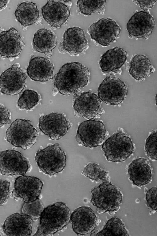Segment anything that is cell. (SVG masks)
<instances>
[{
  "label": "cell",
  "mask_w": 157,
  "mask_h": 236,
  "mask_svg": "<svg viewBox=\"0 0 157 236\" xmlns=\"http://www.w3.org/2000/svg\"><path fill=\"white\" fill-rule=\"evenodd\" d=\"M89 72L88 68L78 62L64 64L52 79L54 85L52 94L59 92L68 96L76 93L88 84Z\"/></svg>",
  "instance_id": "obj_1"
},
{
  "label": "cell",
  "mask_w": 157,
  "mask_h": 236,
  "mask_svg": "<svg viewBox=\"0 0 157 236\" xmlns=\"http://www.w3.org/2000/svg\"><path fill=\"white\" fill-rule=\"evenodd\" d=\"M71 212L66 204L57 202L44 208L33 236H51L66 226L70 221Z\"/></svg>",
  "instance_id": "obj_2"
},
{
  "label": "cell",
  "mask_w": 157,
  "mask_h": 236,
  "mask_svg": "<svg viewBox=\"0 0 157 236\" xmlns=\"http://www.w3.org/2000/svg\"><path fill=\"white\" fill-rule=\"evenodd\" d=\"M102 182L91 190L90 203L96 207L97 213L108 212L112 215L120 208L123 194L119 188L111 183L108 176Z\"/></svg>",
  "instance_id": "obj_3"
},
{
  "label": "cell",
  "mask_w": 157,
  "mask_h": 236,
  "mask_svg": "<svg viewBox=\"0 0 157 236\" xmlns=\"http://www.w3.org/2000/svg\"><path fill=\"white\" fill-rule=\"evenodd\" d=\"M101 148L108 161L120 162L130 157L135 147L130 136L119 128L103 143Z\"/></svg>",
  "instance_id": "obj_4"
},
{
  "label": "cell",
  "mask_w": 157,
  "mask_h": 236,
  "mask_svg": "<svg viewBox=\"0 0 157 236\" xmlns=\"http://www.w3.org/2000/svg\"><path fill=\"white\" fill-rule=\"evenodd\" d=\"M37 133L31 121L17 119L7 130L5 138L13 145L26 150L35 144Z\"/></svg>",
  "instance_id": "obj_5"
},
{
  "label": "cell",
  "mask_w": 157,
  "mask_h": 236,
  "mask_svg": "<svg viewBox=\"0 0 157 236\" xmlns=\"http://www.w3.org/2000/svg\"><path fill=\"white\" fill-rule=\"evenodd\" d=\"M35 160L40 170L46 174L52 175L64 169L66 156L60 144L56 143L39 149L36 154Z\"/></svg>",
  "instance_id": "obj_6"
},
{
  "label": "cell",
  "mask_w": 157,
  "mask_h": 236,
  "mask_svg": "<svg viewBox=\"0 0 157 236\" xmlns=\"http://www.w3.org/2000/svg\"><path fill=\"white\" fill-rule=\"evenodd\" d=\"M108 135L102 121L88 120L79 125L75 139L79 144L92 148L102 145L105 138Z\"/></svg>",
  "instance_id": "obj_7"
},
{
  "label": "cell",
  "mask_w": 157,
  "mask_h": 236,
  "mask_svg": "<svg viewBox=\"0 0 157 236\" xmlns=\"http://www.w3.org/2000/svg\"><path fill=\"white\" fill-rule=\"evenodd\" d=\"M73 108L75 116L88 120L100 118L104 113L100 108L101 101L91 90L82 93H76L73 98Z\"/></svg>",
  "instance_id": "obj_8"
},
{
  "label": "cell",
  "mask_w": 157,
  "mask_h": 236,
  "mask_svg": "<svg viewBox=\"0 0 157 236\" xmlns=\"http://www.w3.org/2000/svg\"><path fill=\"white\" fill-rule=\"evenodd\" d=\"M128 89L125 83L119 78L111 74L106 77L100 84L97 90L98 97L105 103L116 105L126 98Z\"/></svg>",
  "instance_id": "obj_9"
},
{
  "label": "cell",
  "mask_w": 157,
  "mask_h": 236,
  "mask_svg": "<svg viewBox=\"0 0 157 236\" xmlns=\"http://www.w3.org/2000/svg\"><path fill=\"white\" fill-rule=\"evenodd\" d=\"M87 32L97 43L106 46L116 40L120 33V29L114 20L104 18L92 24Z\"/></svg>",
  "instance_id": "obj_10"
},
{
  "label": "cell",
  "mask_w": 157,
  "mask_h": 236,
  "mask_svg": "<svg viewBox=\"0 0 157 236\" xmlns=\"http://www.w3.org/2000/svg\"><path fill=\"white\" fill-rule=\"evenodd\" d=\"M30 167L29 161L19 152L14 150L0 151V170L2 174L24 175Z\"/></svg>",
  "instance_id": "obj_11"
},
{
  "label": "cell",
  "mask_w": 157,
  "mask_h": 236,
  "mask_svg": "<svg viewBox=\"0 0 157 236\" xmlns=\"http://www.w3.org/2000/svg\"><path fill=\"white\" fill-rule=\"evenodd\" d=\"M43 185L42 182L36 177L20 176L15 179L12 196L17 201L30 202L39 198Z\"/></svg>",
  "instance_id": "obj_12"
},
{
  "label": "cell",
  "mask_w": 157,
  "mask_h": 236,
  "mask_svg": "<svg viewBox=\"0 0 157 236\" xmlns=\"http://www.w3.org/2000/svg\"><path fill=\"white\" fill-rule=\"evenodd\" d=\"M26 78L18 63L11 65L0 76V91L9 95L20 94L25 87Z\"/></svg>",
  "instance_id": "obj_13"
},
{
  "label": "cell",
  "mask_w": 157,
  "mask_h": 236,
  "mask_svg": "<svg viewBox=\"0 0 157 236\" xmlns=\"http://www.w3.org/2000/svg\"><path fill=\"white\" fill-rule=\"evenodd\" d=\"M71 126L70 122L61 113L52 112L41 116L39 119L40 130L52 140L61 138L66 134Z\"/></svg>",
  "instance_id": "obj_14"
},
{
  "label": "cell",
  "mask_w": 157,
  "mask_h": 236,
  "mask_svg": "<svg viewBox=\"0 0 157 236\" xmlns=\"http://www.w3.org/2000/svg\"><path fill=\"white\" fill-rule=\"evenodd\" d=\"M88 44L83 29L79 27H71L65 31L63 41L59 42L58 49L61 53L68 52L71 55L84 54Z\"/></svg>",
  "instance_id": "obj_15"
},
{
  "label": "cell",
  "mask_w": 157,
  "mask_h": 236,
  "mask_svg": "<svg viewBox=\"0 0 157 236\" xmlns=\"http://www.w3.org/2000/svg\"><path fill=\"white\" fill-rule=\"evenodd\" d=\"M155 26L152 15L147 11H141L135 13L126 25L130 38L148 39Z\"/></svg>",
  "instance_id": "obj_16"
},
{
  "label": "cell",
  "mask_w": 157,
  "mask_h": 236,
  "mask_svg": "<svg viewBox=\"0 0 157 236\" xmlns=\"http://www.w3.org/2000/svg\"><path fill=\"white\" fill-rule=\"evenodd\" d=\"M70 221L73 231L83 235L92 232L96 227L97 219L92 208L86 206L75 209L71 214Z\"/></svg>",
  "instance_id": "obj_17"
},
{
  "label": "cell",
  "mask_w": 157,
  "mask_h": 236,
  "mask_svg": "<svg viewBox=\"0 0 157 236\" xmlns=\"http://www.w3.org/2000/svg\"><path fill=\"white\" fill-rule=\"evenodd\" d=\"M23 38L18 31L12 26L0 33V56L9 59L19 57L25 45Z\"/></svg>",
  "instance_id": "obj_18"
},
{
  "label": "cell",
  "mask_w": 157,
  "mask_h": 236,
  "mask_svg": "<svg viewBox=\"0 0 157 236\" xmlns=\"http://www.w3.org/2000/svg\"><path fill=\"white\" fill-rule=\"evenodd\" d=\"M41 13L45 21L55 29L66 23L70 11L68 6L61 0H47L42 8Z\"/></svg>",
  "instance_id": "obj_19"
},
{
  "label": "cell",
  "mask_w": 157,
  "mask_h": 236,
  "mask_svg": "<svg viewBox=\"0 0 157 236\" xmlns=\"http://www.w3.org/2000/svg\"><path fill=\"white\" fill-rule=\"evenodd\" d=\"M32 225L30 217L23 213H15L7 217L0 228L7 236H29Z\"/></svg>",
  "instance_id": "obj_20"
},
{
  "label": "cell",
  "mask_w": 157,
  "mask_h": 236,
  "mask_svg": "<svg viewBox=\"0 0 157 236\" xmlns=\"http://www.w3.org/2000/svg\"><path fill=\"white\" fill-rule=\"evenodd\" d=\"M129 178L133 184L138 186L150 182L152 170L149 161L144 157L135 158L126 167Z\"/></svg>",
  "instance_id": "obj_21"
},
{
  "label": "cell",
  "mask_w": 157,
  "mask_h": 236,
  "mask_svg": "<svg viewBox=\"0 0 157 236\" xmlns=\"http://www.w3.org/2000/svg\"><path fill=\"white\" fill-rule=\"evenodd\" d=\"M53 64L47 58L32 55L29 60L26 72L31 80L45 82L53 78Z\"/></svg>",
  "instance_id": "obj_22"
},
{
  "label": "cell",
  "mask_w": 157,
  "mask_h": 236,
  "mask_svg": "<svg viewBox=\"0 0 157 236\" xmlns=\"http://www.w3.org/2000/svg\"><path fill=\"white\" fill-rule=\"evenodd\" d=\"M127 54L126 51L117 46L108 50L100 57L99 62L102 72L121 74V68L126 62Z\"/></svg>",
  "instance_id": "obj_23"
},
{
  "label": "cell",
  "mask_w": 157,
  "mask_h": 236,
  "mask_svg": "<svg viewBox=\"0 0 157 236\" xmlns=\"http://www.w3.org/2000/svg\"><path fill=\"white\" fill-rule=\"evenodd\" d=\"M32 45L34 51L43 53L50 57L52 55L53 50L57 46V38L50 29H41L34 34Z\"/></svg>",
  "instance_id": "obj_24"
},
{
  "label": "cell",
  "mask_w": 157,
  "mask_h": 236,
  "mask_svg": "<svg viewBox=\"0 0 157 236\" xmlns=\"http://www.w3.org/2000/svg\"><path fill=\"white\" fill-rule=\"evenodd\" d=\"M125 68L131 77L139 81L144 80L155 70L150 60L145 56L139 54L134 56L129 63H127Z\"/></svg>",
  "instance_id": "obj_25"
},
{
  "label": "cell",
  "mask_w": 157,
  "mask_h": 236,
  "mask_svg": "<svg viewBox=\"0 0 157 236\" xmlns=\"http://www.w3.org/2000/svg\"><path fill=\"white\" fill-rule=\"evenodd\" d=\"M14 15L17 20L24 30L39 19V10L37 4L33 2L26 1L18 4Z\"/></svg>",
  "instance_id": "obj_26"
},
{
  "label": "cell",
  "mask_w": 157,
  "mask_h": 236,
  "mask_svg": "<svg viewBox=\"0 0 157 236\" xmlns=\"http://www.w3.org/2000/svg\"><path fill=\"white\" fill-rule=\"evenodd\" d=\"M90 236H129L125 226L121 220L117 217L109 219L103 228L97 233H92Z\"/></svg>",
  "instance_id": "obj_27"
},
{
  "label": "cell",
  "mask_w": 157,
  "mask_h": 236,
  "mask_svg": "<svg viewBox=\"0 0 157 236\" xmlns=\"http://www.w3.org/2000/svg\"><path fill=\"white\" fill-rule=\"evenodd\" d=\"M106 1V0H78L77 3V13L85 15H89L96 12L103 14L104 13V7Z\"/></svg>",
  "instance_id": "obj_28"
},
{
  "label": "cell",
  "mask_w": 157,
  "mask_h": 236,
  "mask_svg": "<svg viewBox=\"0 0 157 236\" xmlns=\"http://www.w3.org/2000/svg\"><path fill=\"white\" fill-rule=\"evenodd\" d=\"M40 97L36 91L25 90L19 98L17 105L21 110H30L38 103Z\"/></svg>",
  "instance_id": "obj_29"
},
{
  "label": "cell",
  "mask_w": 157,
  "mask_h": 236,
  "mask_svg": "<svg viewBox=\"0 0 157 236\" xmlns=\"http://www.w3.org/2000/svg\"><path fill=\"white\" fill-rule=\"evenodd\" d=\"M82 174L90 179L98 182L108 177L106 170L98 164L89 162L84 167Z\"/></svg>",
  "instance_id": "obj_30"
},
{
  "label": "cell",
  "mask_w": 157,
  "mask_h": 236,
  "mask_svg": "<svg viewBox=\"0 0 157 236\" xmlns=\"http://www.w3.org/2000/svg\"><path fill=\"white\" fill-rule=\"evenodd\" d=\"M44 209L42 203L38 198L29 202H25L22 211L23 213L36 221L40 217Z\"/></svg>",
  "instance_id": "obj_31"
},
{
  "label": "cell",
  "mask_w": 157,
  "mask_h": 236,
  "mask_svg": "<svg viewBox=\"0 0 157 236\" xmlns=\"http://www.w3.org/2000/svg\"><path fill=\"white\" fill-rule=\"evenodd\" d=\"M146 139L144 146L145 152L147 156L151 160H157V133L154 130Z\"/></svg>",
  "instance_id": "obj_32"
},
{
  "label": "cell",
  "mask_w": 157,
  "mask_h": 236,
  "mask_svg": "<svg viewBox=\"0 0 157 236\" xmlns=\"http://www.w3.org/2000/svg\"><path fill=\"white\" fill-rule=\"evenodd\" d=\"M146 199V205L150 212L154 214L157 211V188L153 187L147 190Z\"/></svg>",
  "instance_id": "obj_33"
},
{
  "label": "cell",
  "mask_w": 157,
  "mask_h": 236,
  "mask_svg": "<svg viewBox=\"0 0 157 236\" xmlns=\"http://www.w3.org/2000/svg\"><path fill=\"white\" fill-rule=\"evenodd\" d=\"M10 182L0 179V206L4 205L7 201L10 193Z\"/></svg>",
  "instance_id": "obj_34"
},
{
  "label": "cell",
  "mask_w": 157,
  "mask_h": 236,
  "mask_svg": "<svg viewBox=\"0 0 157 236\" xmlns=\"http://www.w3.org/2000/svg\"><path fill=\"white\" fill-rule=\"evenodd\" d=\"M10 114L6 108L0 105V127L11 122Z\"/></svg>",
  "instance_id": "obj_35"
},
{
  "label": "cell",
  "mask_w": 157,
  "mask_h": 236,
  "mask_svg": "<svg viewBox=\"0 0 157 236\" xmlns=\"http://www.w3.org/2000/svg\"><path fill=\"white\" fill-rule=\"evenodd\" d=\"M135 4L139 6L144 11H147L153 7L156 0H133Z\"/></svg>",
  "instance_id": "obj_36"
},
{
  "label": "cell",
  "mask_w": 157,
  "mask_h": 236,
  "mask_svg": "<svg viewBox=\"0 0 157 236\" xmlns=\"http://www.w3.org/2000/svg\"><path fill=\"white\" fill-rule=\"evenodd\" d=\"M9 1L0 0V10L5 8L7 6Z\"/></svg>",
  "instance_id": "obj_37"
},
{
  "label": "cell",
  "mask_w": 157,
  "mask_h": 236,
  "mask_svg": "<svg viewBox=\"0 0 157 236\" xmlns=\"http://www.w3.org/2000/svg\"><path fill=\"white\" fill-rule=\"evenodd\" d=\"M0 236H1V234L0 233Z\"/></svg>",
  "instance_id": "obj_38"
}]
</instances>
